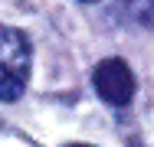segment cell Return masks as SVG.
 Returning a JSON list of instances; mask_svg holds the SVG:
<instances>
[{"label": "cell", "instance_id": "6da1fadb", "mask_svg": "<svg viewBox=\"0 0 154 147\" xmlns=\"http://www.w3.org/2000/svg\"><path fill=\"white\" fill-rule=\"evenodd\" d=\"M30 82V39L0 23V101H17Z\"/></svg>", "mask_w": 154, "mask_h": 147}, {"label": "cell", "instance_id": "7a4b0ae2", "mask_svg": "<svg viewBox=\"0 0 154 147\" xmlns=\"http://www.w3.org/2000/svg\"><path fill=\"white\" fill-rule=\"evenodd\" d=\"M92 82H95L98 98L115 105V108H125L134 98V75L125 65V59H102L92 72Z\"/></svg>", "mask_w": 154, "mask_h": 147}, {"label": "cell", "instance_id": "3957f363", "mask_svg": "<svg viewBox=\"0 0 154 147\" xmlns=\"http://www.w3.org/2000/svg\"><path fill=\"white\" fill-rule=\"evenodd\" d=\"M125 10L138 23H154V0H125Z\"/></svg>", "mask_w": 154, "mask_h": 147}, {"label": "cell", "instance_id": "277c9868", "mask_svg": "<svg viewBox=\"0 0 154 147\" xmlns=\"http://www.w3.org/2000/svg\"><path fill=\"white\" fill-rule=\"evenodd\" d=\"M69 147H92V144H69Z\"/></svg>", "mask_w": 154, "mask_h": 147}, {"label": "cell", "instance_id": "5b68a950", "mask_svg": "<svg viewBox=\"0 0 154 147\" xmlns=\"http://www.w3.org/2000/svg\"><path fill=\"white\" fill-rule=\"evenodd\" d=\"M82 3H95V0H82Z\"/></svg>", "mask_w": 154, "mask_h": 147}]
</instances>
